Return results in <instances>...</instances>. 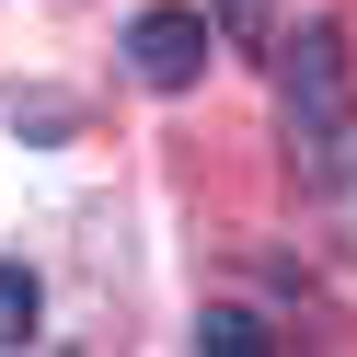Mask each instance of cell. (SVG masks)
Here are the masks:
<instances>
[{"label":"cell","instance_id":"cell-1","mask_svg":"<svg viewBox=\"0 0 357 357\" xmlns=\"http://www.w3.org/2000/svg\"><path fill=\"white\" fill-rule=\"evenodd\" d=\"M277 139H288V173L311 196H334L357 173V81H346L334 24H300V47L277 58Z\"/></svg>","mask_w":357,"mask_h":357},{"label":"cell","instance_id":"cell-2","mask_svg":"<svg viewBox=\"0 0 357 357\" xmlns=\"http://www.w3.org/2000/svg\"><path fill=\"white\" fill-rule=\"evenodd\" d=\"M208 47H219V24H208V12H185V0H162V12H139V24H127V70H139L150 93L208 81Z\"/></svg>","mask_w":357,"mask_h":357},{"label":"cell","instance_id":"cell-3","mask_svg":"<svg viewBox=\"0 0 357 357\" xmlns=\"http://www.w3.org/2000/svg\"><path fill=\"white\" fill-rule=\"evenodd\" d=\"M196 346H208V357H265L277 334H265L254 311H208V323H196Z\"/></svg>","mask_w":357,"mask_h":357},{"label":"cell","instance_id":"cell-4","mask_svg":"<svg viewBox=\"0 0 357 357\" xmlns=\"http://www.w3.org/2000/svg\"><path fill=\"white\" fill-rule=\"evenodd\" d=\"M24 334H35V277L0 265V346H24Z\"/></svg>","mask_w":357,"mask_h":357},{"label":"cell","instance_id":"cell-5","mask_svg":"<svg viewBox=\"0 0 357 357\" xmlns=\"http://www.w3.org/2000/svg\"><path fill=\"white\" fill-rule=\"evenodd\" d=\"M219 35H231V47H265V35H277V0H219Z\"/></svg>","mask_w":357,"mask_h":357}]
</instances>
